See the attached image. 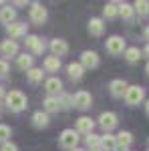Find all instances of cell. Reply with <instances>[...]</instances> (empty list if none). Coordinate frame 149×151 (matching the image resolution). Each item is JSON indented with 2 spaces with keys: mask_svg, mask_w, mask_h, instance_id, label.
I'll return each instance as SVG.
<instances>
[{
  "mask_svg": "<svg viewBox=\"0 0 149 151\" xmlns=\"http://www.w3.org/2000/svg\"><path fill=\"white\" fill-rule=\"evenodd\" d=\"M60 69V58L58 57H46L45 58V70L48 73H57Z\"/></svg>",
  "mask_w": 149,
  "mask_h": 151,
  "instance_id": "obj_23",
  "label": "cell"
},
{
  "mask_svg": "<svg viewBox=\"0 0 149 151\" xmlns=\"http://www.w3.org/2000/svg\"><path fill=\"white\" fill-rule=\"evenodd\" d=\"M93 129H95V121H93L91 117H81V119H77V133L91 135Z\"/></svg>",
  "mask_w": 149,
  "mask_h": 151,
  "instance_id": "obj_10",
  "label": "cell"
},
{
  "mask_svg": "<svg viewBox=\"0 0 149 151\" xmlns=\"http://www.w3.org/2000/svg\"><path fill=\"white\" fill-rule=\"evenodd\" d=\"M58 143H60V147L73 151L77 147V143H79V133H77L75 129H65V131L60 133V137H58Z\"/></svg>",
  "mask_w": 149,
  "mask_h": 151,
  "instance_id": "obj_2",
  "label": "cell"
},
{
  "mask_svg": "<svg viewBox=\"0 0 149 151\" xmlns=\"http://www.w3.org/2000/svg\"><path fill=\"white\" fill-rule=\"evenodd\" d=\"M30 20L35 24H42L46 20V8L42 4H32V8H30Z\"/></svg>",
  "mask_w": 149,
  "mask_h": 151,
  "instance_id": "obj_9",
  "label": "cell"
},
{
  "mask_svg": "<svg viewBox=\"0 0 149 151\" xmlns=\"http://www.w3.org/2000/svg\"><path fill=\"white\" fill-rule=\"evenodd\" d=\"M26 47L30 48L35 55H42V52H45V42H42V40H40L36 35L26 36Z\"/></svg>",
  "mask_w": 149,
  "mask_h": 151,
  "instance_id": "obj_12",
  "label": "cell"
},
{
  "mask_svg": "<svg viewBox=\"0 0 149 151\" xmlns=\"http://www.w3.org/2000/svg\"><path fill=\"white\" fill-rule=\"evenodd\" d=\"M143 55H145V57H149V45L145 47V50H143Z\"/></svg>",
  "mask_w": 149,
  "mask_h": 151,
  "instance_id": "obj_35",
  "label": "cell"
},
{
  "mask_svg": "<svg viewBox=\"0 0 149 151\" xmlns=\"http://www.w3.org/2000/svg\"><path fill=\"white\" fill-rule=\"evenodd\" d=\"M105 32V22L101 18H91L89 20V35L91 36H103Z\"/></svg>",
  "mask_w": 149,
  "mask_h": 151,
  "instance_id": "obj_13",
  "label": "cell"
},
{
  "mask_svg": "<svg viewBox=\"0 0 149 151\" xmlns=\"http://www.w3.org/2000/svg\"><path fill=\"white\" fill-rule=\"evenodd\" d=\"M145 38H147V40H149V26H147V28H145Z\"/></svg>",
  "mask_w": 149,
  "mask_h": 151,
  "instance_id": "obj_36",
  "label": "cell"
},
{
  "mask_svg": "<svg viewBox=\"0 0 149 151\" xmlns=\"http://www.w3.org/2000/svg\"><path fill=\"white\" fill-rule=\"evenodd\" d=\"M60 103H58L57 97H46L45 99V113H58Z\"/></svg>",
  "mask_w": 149,
  "mask_h": 151,
  "instance_id": "obj_21",
  "label": "cell"
},
{
  "mask_svg": "<svg viewBox=\"0 0 149 151\" xmlns=\"http://www.w3.org/2000/svg\"><path fill=\"white\" fill-rule=\"evenodd\" d=\"M6 105H8L10 111H16V113L28 107V105H26V97H24V93H20V91H10V93L6 95Z\"/></svg>",
  "mask_w": 149,
  "mask_h": 151,
  "instance_id": "obj_1",
  "label": "cell"
},
{
  "mask_svg": "<svg viewBox=\"0 0 149 151\" xmlns=\"http://www.w3.org/2000/svg\"><path fill=\"white\" fill-rule=\"evenodd\" d=\"M6 73H8V65H6L4 60H0V77H4Z\"/></svg>",
  "mask_w": 149,
  "mask_h": 151,
  "instance_id": "obj_34",
  "label": "cell"
},
{
  "mask_svg": "<svg viewBox=\"0 0 149 151\" xmlns=\"http://www.w3.org/2000/svg\"><path fill=\"white\" fill-rule=\"evenodd\" d=\"M0 151H18V147L14 143H10V141H6V143H2V149Z\"/></svg>",
  "mask_w": 149,
  "mask_h": 151,
  "instance_id": "obj_33",
  "label": "cell"
},
{
  "mask_svg": "<svg viewBox=\"0 0 149 151\" xmlns=\"http://www.w3.org/2000/svg\"><path fill=\"white\" fill-rule=\"evenodd\" d=\"M87 145H89L91 149H99V147H101V137H99V135H95V133L87 135Z\"/></svg>",
  "mask_w": 149,
  "mask_h": 151,
  "instance_id": "obj_30",
  "label": "cell"
},
{
  "mask_svg": "<svg viewBox=\"0 0 149 151\" xmlns=\"http://www.w3.org/2000/svg\"><path fill=\"white\" fill-rule=\"evenodd\" d=\"M0 52H2L4 57H14V55L18 52V45H16L14 40H4V42L0 45Z\"/></svg>",
  "mask_w": 149,
  "mask_h": 151,
  "instance_id": "obj_15",
  "label": "cell"
},
{
  "mask_svg": "<svg viewBox=\"0 0 149 151\" xmlns=\"http://www.w3.org/2000/svg\"><path fill=\"white\" fill-rule=\"evenodd\" d=\"M6 28H8V32H10L12 38H20V36L26 35V24H22V22H12V24H8Z\"/></svg>",
  "mask_w": 149,
  "mask_h": 151,
  "instance_id": "obj_14",
  "label": "cell"
},
{
  "mask_svg": "<svg viewBox=\"0 0 149 151\" xmlns=\"http://www.w3.org/2000/svg\"><path fill=\"white\" fill-rule=\"evenodd\" d=\"M14 18H16V12H14V8H10V6H4L2 10H0V22L2 24H12L14 22Z\"/></svg>",
  "mask_w": 149,
  "mask_h": 151,
  "instance_id": "obj_18",
  "label": "cell"
},
{
  "mask_svg": "<svg viewBox=\"0 0 149 151\" xmlns=\"http://www.w3.org/2000/svg\"><path fill=\"white\" fill-rule=\"evenodd\" d=\"M50 50H53V57H65L67 52H69V45L63 40V38H55L53 42H50Z\"/></svg>",
  "mask_w": 149,
  "mask_h": 151,
  "instance_id": "obj_11",
  "label": "cell"
},
{
  "mask_svg": "<svg viewBox=\"0 0 149 151\" xmlns=\"http://www.w3.org/2000/svg\"><path fill=\"white\" fill-rule=\"evenodd\" d=\"M145 113H147V115H149V101H147V103H145Z\"/></svg>",
  "mask_w": 149,
  "mask_h": 151,
  "instance_id": "obj_37",
  "label": "cell"
},
{
  "mask_svg": "<svg viewBox=\"0 0 149 151\" xmlns=\"http://www.w3.org/2000/svg\"><path fill=\"white\" fill-rule=\"evenodd\" d=\"M133 8H135V12H139L141 16H143V14H149V2L147 0H137V2L133 4Z\"/></svg>",
  "mask_w": 149,
  "mask_h": 151,
  "instance_id": "obj_29",
  "label": "cell"
},
{
  "mask_svg": "<svg viewBox=\"0 0 149 151\" xmlns=\"http://www.w3.org/2000/svg\"><path fill=\"white\" fill-rule=\"evenodd\" d=\"M67 70H69V77H71V79H75V81L83 79V73H85V69H83L81 63H71L69 67H67Z\"/></svg>",
  "mask_w": 149,
  "mask_h": 151,
  "instance_id": "obj_19",
  "label": "cell"
},
{
  "mask_svg": "<svg viewBox=\"0 0 149 151\" xmlns=\"http://www.w3.org/2000/svg\"><path fill=\"white\" fill-rule=\"evenodd\" d=\"M58 103H60V109H71V107H73V97L60 93V99H58Z\"/></svg>",
  "mask_w": 149,
  "mask_h": 151,
  "instance_id": "obj_32",
  "label": "cell"
},
{
  "mask_svg": "<svg viewBox=\"0 0 149 151\" xmlns=\"http://www.w3.org/2000/svg\"><path fill=\"white\" fill-rule=\"evenodd\" d=\"M45 89H46L50 95L63 93V83H60V79H57V77H50V79L45 83Z\"/></svg>",
  "mask_w": 149,
  "mask_h": 151,
  "instance_id": "obj_17",
  "label": "cell"
},
{
  "mask_svg": "<svg viewBox=\"0 0 149 151\" xmlns=\"http://www.w3.org/2000/svg\"><path fill=\"white\" fill-rule=\"evenodd\" d=\"M73 151H83V149H79V147H75V149H73Z\"/></svg>",
  "mask_w": 149,
  "mask_h": 151,
  "instance_id": "obj_40",
  "label": "cell"
},
{
  "mask_svg": "<svg viewBox=\"0 0 149 151\" xmlns=\"http://www.w3.org/2000/svg\"><path fill=\"white\" fill-rule=\"evenodd\" d=\"M123 55H125L127 63H137L139 58H141V55H143V52H141L137 47H129V48H125V52H123Z\"/></svg>",
  "mask_w": 149,
  "mask_h": 151,
  "instance_id": "obj_24",
  "label": "cell"
},
{
  "mask_svg": "<svg viewBox=\"0 0 149 151\" xmlns=\"http://www.w3.org/2000/svg\"><path fill=\"white\" fill-rule=\"evenodd\" d=\"M127 89H129V85H127L123 79H115V81L109 83V93H111V97H115V99L125 97Z\"/></svg>",
  "mask_w": 149,
  "mask_h": 151,
  "instance_id": "obj_6",
  "label": "cell"
},
{
  "mask_svg": "<svg viewBox=\"0 0 149 151\" xmlns=\"http://www.w3.org/2000/svg\"><path fill=\"white\" fill-rule=\"evenodd\" d=\"M119 14H121L125 20H131V18H133V14H135V8H133V4L119 2Z\"/></svg>",
  "mask_w": 149,
  "mask_h": 151,
  "instance_id": "obj_22",
  "label": "cell"
},
{
  "mask_svg": "<svg viewBox=\"0 0 149 151\" xmlns=\"http://www.w3.org/2000/svg\"><path fill=\"white\" fill-rule=\"evenodd\" d=\"M26 75H28V81H30V83H40V81H42V77H45L42 69H30Z\"/></svg>",
  "mask_w": 149,
  "mask_h": 151,
  "instance_id": "obj_28",
  "label": "cell"
},
{
  "mask_svg": "<svg viewBox=\"0 0 149 151\" xmlns=\"http://www.w3.org/2000/svg\"><path fill=\"white\" fill-rule=\"evenodd\" d=\"M101 147L105 151H115L117 149V139H115L111 133H105L103 137H101Z\"/></svg>",
  "mask_w": 149,
  "mask_h": 151,
  "instance_id": "obj_20",
  "label": "cell"
},
{
  "mask_svg": "<svg viewBox=\"0 0 149 151\" xmlns=\"http://www.w3.org/2000/svg\"><path fill=\"white\" fill-rule=\"evenodd\" d=\"M10 127L8 125H0V143H6V141L10 139Z\"/></svg>",
  "mask_w": 149,
  "mask_h": 151,
  "instance_id": "obj_31",
  "label": "cell"
},
{
  "mask_svg": "<svg viewBox=\"0 0 149 151\" xmlns=\"http://www.w3.org/2000/svg\"><path fill=\"white\" fill-rule=\"evenodd\" d=\"M91 151H103V149H101V147H99V149H91Z\"/></svg>",
  "mask_w": 149,
  "mask_h": 151,
  "instance_id": "obj_41",
  "label": "cell"
},
{
  "mask_svg": "<svg viewBox=\"0 0 149 151\" xmlns=\"http://www.w3.org/2000/svg\"><path fill=\"white\" fill-rule=\"evenodd\" d=\"M81 65H83V69H95L99 65V55L95 50H85L81 55Z\"/></svg>",
  "mask_w": 149,
  "mask_h": 151,
  "instance_id": "obj_8",
  "label": "cell"
},
{
  "mask_svg": "<svg viewBox=\"0 0 149 151\" xmlns=\"http://www.w3.org/2000/svg\"><path fill=\"white\" fill-rule=\"evenodd\" d=\"M105 48H107V52H111L113 57L117 55H123L125 52V40L121 38V36H109L107 38V42H105Z\"/></svg>",
  "mask_w": 149,
  "mask_h": 151,
  "instance_id": "obj_4",
  "label": "cell"
},
{
  "mask_svg": "<svg viewBox=\"0 0 149 151\" xmlns=\"http://www.w3.org/2000/svg\"><path fill=\"white\" fill-rule=\"evenodd\" d=\"M117 123H119V121H117V115H115L113 111H105V113L99 115V125H101L107 133L113 131V129L117 127Z\"/></svg>",
  "mask_w": 149,
  "mask_h": 151,
  "instance_id": "obj_5",
  "label": "cell"
},
{
  "mask_svg": "<svg viewBox=\"0 0 149 151\" xmlns=\"http://www.w3.org/2000/svg\"><path fill=\"white\" fill-rule=\"evenodd\" d=\"M91 103H93V97H91V93H87V91H79V93L73 97V107H77L81 111L89 109Z\"/></svg>",
  "mask_w": 149,
  "mask_h": 151,
  "instance_id": "obj_7",
  "label": "cell"
},
{
  "mask_svg": "<svg viewBox=\"0 0 149 151\" xmlns=\"http://www.w3.org/2000/svg\"><path fill=\"white\" fill-rule=\"evenodd\" d=\"M16 65H18V69H22V70H28L32 69V57H28V55H20V57L16 58Z\"/></svg>",
  "mask_w": 149,
  "mask_h": 151,
  "instance_id": "obj_26",
  "label": "cell"
},
{
  "mask_svg": "<svg viewBox=\"0 0 149 151\" xmlns=\"http://www.w3.org/2000/svg\"><path fill=\"white\" fill-rule=\"evenodd\" d=\"M2 97H4V89L0 87V99H2Z\"/></svg>",
  "mask_w": 149,
  "mask_h": 151,
  "instance_id": "obj_38",
  "label": "cell"
},
{
  "mask_svg": "<svg viewBox=\"0 0 149 151\" xmlns=\"http://www.w3.org/2000/svg\"><path fill=\"white\" fill-rule=\"evenodd\" d=\"M103 14H105V18H115V16L119 14V4H117V2H109V4H105Z\"/></svg>",
  "mask_w": 149,
  "mask_h": 151,
  "instance_id": "obj_27",
  "label": "cell"
},
{
  "mask_svg": "<svg viewBox=\"0 0 149 151\" xmlns=\"http://www.w3.org/2000/svg\"><path fill=\"white\" fill-rule=\"evenodd\" d=\"M32 123H35V127H46L48 125V113L36 111L35 115H32Z\"/></svg>",
  "mask_w": 149,
  "mask_h": 151,
  "instance_id": "obj_25",
  "label": "cell"
},
{
  "mask_svg": "<svg viewBox=\"0 0 149 151\" xmlns=\"http://www.w3.org/2000/svg\"><path fill=\"white\" fill-rule=\"evenodd\" d=\"M145 73H147V77H149V63H147V67H145Z\"/></svg>",
  "mask_w": 149,
  "mask_h": 151,
  "instance_id": "obj_39",
  "label": "cell"
},
{
  "mask_svg": "<svg viewBox=\"0 0 149 151\" xmlns=\"http://www.w3.org/2000/svg\"><path fill=\"white\" fill-rule=\"evenodd\" d=\"M115 139H117V147H119V149H127V147L133 143V135H131L129 131H121Z\"/></svg>",
  "mask_w": 149,
  "mask_h": 151,
  "instance_id": "obj_16",
  "label": "cell"
},
{
  "mask_svg": "<svg viewBox=\"0 0 149 151\" xmlns=\"http://www.w3.org/2000/svg\"><path fill=\"white\" fill-rule=\"evenodd\" d=\"M145 99V89L143 87H139V85H133V87H129L125 93V101L127 105H131V107H135V105H139L141 101Z\"/></svg>",
  "mask_w": 149,
  "mask_h": 151,
  "instance_id": "obj_3",
  "label": "cell"
}]
</instances>
